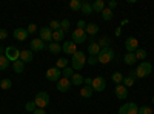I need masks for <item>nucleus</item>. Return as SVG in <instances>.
I'll list each match as a JSON object with an SVG mask.
<instances>
[{"label": "nucleus", "instance_id": "f257e3e1", "mask_svg": "<svg viewBox=\"0 0 154 114\" xmlns=\"http://www.w3.org/2000/svg\"><path fill=\"white\" fill-rule=\"evenodd\" d=\"M85 63H86V56H85V53L83 51H77L74 56H72V59H71V68L74 69V71H79V69H82L83 66H85Z\"/></svg>", "mask_w": 154, "mask_h": 114}, {"label": "nucleus", "instance_id": "f03ea898", "mask_svg": "<svg viewBox=\"0 0 154 114\" xmlns=\"http://www.w3.org/2000/svg\"><path fill=\"white\" fill-rule=\"evenodd\" d=\"M151 71H152L151 63L149 62H142V63H139V66H137V69L134 72H136V77L143 79V77H146L148 74H151Z\"/></svg>", "mask_w": 154, "mask_h": 114}, {"label": "nucleus", "instance_id": "7ed1b4c3", "mask_svg": "<svg viewBox=\"0 0 154 114\" xmlns=\"http://www.w3.org/2000/svg\"><path fill=\"white\" fill-rule=\"evenodd\" d=\"M112 59H114V49H111V48L100 49V53H99V56H97V62H99V63H103V65L109 63Z\"/></svg>", "mask_w": 154, "mask_h": 114}, {"label": "nucleus", "instance_id": "20e7f679", "mask_svg": "<svg viewBox=\"0 0 154 114\" xmlns=\"http://www.w3.org/2000/svg\"><path fill=\"white\" fill-rule=\"evenodd\" d=\"M34 103L37 105V108L45 109V108L49 105V94H48V93H45V91L37 93V94H35V97H34Z\"/></svg>", "mask_w": 154, "mask_h": 114}, {"label": "nucleus", "instance_id": "39448f33", "mask_svg": "<svg viewBox=\"0 0 154 114\" xmlns=\"http://www.w3.org/2000/svg\"><path fill=\"white\" fill-rule=\"evenodd\" d=\"M5 56H6V59L9 60V62H17V60H20V51L16 48V46H8V48H5Z\"/></svg>", "mask_w": 154, "mask_h": 114}, {"label": "nucleus", "instance_id": "423d86ee", "mask_svg": "<svg viewBox=\"0 0 154 114\" xmlns=\"http://www.w3.org/2000/svg\"><path fill=\"white\" fill-rule=\"evenodd\" d=\"M91 88H93V91H97V93H102L106 88V82L105 79L102 77V75H97V77L93 79V83H91Z\"/></svg>", "mask_w": 154, "mask_h": 114}, {"label": "nucleus", "instance_id": "0eeeda50", "mask_svg": "<svg viewBox=\"0 0 154 114\" xmlns=\"http://www.w3.org/2000/svg\"><path fill=\"white\" fill-rule=\"evenodd\" d=\"M46 80H49V82H59L60 79H62V71L59 69V68H49V69H46Z\"/></svg>", "mask_w": 154, "mask_h": 114}, {"label": "nucleus", "instance_id": "6e6552de", "mask_svg": "<svg viewBox=\"0 0 154 114\" xmlns=\"http://www.w3.org/2000/svg\"><path fill=\"white\" fill-rule=\"evenodd\" d=\"M86 40V32L85 29H80V28H75L72 31V42L77 45V43H83Z\"/></svg>", "mask_w": 154, "mask_h": 114}, {"label": "nucleus", "instance_id": "1a4fd4ad", "mask_svg": "<svg viewBox=\"0 0 154 114\" xmlns=\"http://www.w3.org/2000/svg\"><path fill=\"white\" fill-rule=\"evenodd\" d=\"M125 48H126V53H136L139 49V42L136 37H128L125 40Z\"/></svg>", "mask_w": 154, "mask_h": 114}, {"label": "nucleus", "instance_id": "9d476101", "mask_svg": "<svg viewBox=\"0 0 154 114\" xmlns=\"http://www.w3.org/2000/svg\"><path fill=\"white\" fill-rule=\"evenodd\" d=\"M62 51L65 53V54L74 56L77 53V45L72 40H65V43H63V46H62Z\"/></svg>", "mask_w": 154, "mask_h": 114}, {"label": "nucleus", "instance_id": "9b49d317", "mask_svg": "<svg viewBox=\"0 0 154 114\" xmlns=\"http://www.w3.org/2000/svg\"><path fill=\"white\" fill-rule=\"evenodd\" d=\"M57 90H59L60 93H68V91L71 90V80L62 77V79L57 82Z\"/></svg>", "mask_w": 154, "mask_h": 114}, {"label": "nucleus", "instance_id": "f8f14e48", "mask_svg": "<svg viewBox=\"0 0 154 114\" xmlns=\"http://www.w3.org/2000/svg\"><path fill=\"white\" fill-rule=\"evenodd\" d=\"M31 51H37V53H40L45 49V42L42 39H38V37H35V39L31 40Z\"/></svg>", "mask_w": 154, "mask_h": 114}, {"label": "nucleus", "instance_id": "ddd939ff", "mask_svg": "<svg viewBox=\"0 0 154 114\" xmlns=\"http://www.w3.org/2000/svg\"><path fill=\"white\" fill-rule=\"evenodd\" d=\"M26 37H28V31L25 28H16L14 29V39H17L19 42L26 40Z\"/></svg>", "mask_w": 154, "mask_h": 114}, {"label": "nucleus", "instance_id": "4468645a", "mask_svg": "<svg viewBox=\"0 0 154 114\" xmlns=\"http://www.w3.org/2000/svg\"><path fill=\"white\" fill-rule=\"evenodd\" d=\"M40 39L43 42H53V31H51L48 26L40 29Z\"/></svg>", "mask_w": 154, "mask_h": 114}, {"label": "nucleus", "instance_id": "2eb2a0df", "mask_svg": "<svg viewBox=\"0 0 154 114\" xmlns=\"http://www.w3.org/2000/svg\"><path fill=\"white\" fill-rule=\"evenodd\" d=\"M114 91H116V96H117V99H126V97H128V88L123 86L122 83L116 86Z\"/></svg>", "mask_w": 154, "mask_h": 114}, {"label": "nucleus", "instance_id": "dca6fc26", "mask_svg": "<svg viewBox=\"0 0 154 114\" xmlns=\"http://www.w3.org/2000/svg\"><path fill=\"white\" fill-rule=\"evenodd\" d=\"M20 60L23 63L32 62V51H31V49H22V51H20Z\"/></svg>", "mask_w": 154, "mask_h": 114}, {"label": "nucleus", "instance_id": "f3484780", "mask_svg": "<svg viewBox=\"0 0 154 114\" xmlns=\"http://www.w3.org/2000/svg\"><path fill=\"white\" fill-rule=\"evenodd\" d=\"M100 46L97 45V42H89V46H88V53L89 56H93V57H97L99 53H100Z\"/></svg>", "mask_w": 154, "mask_h": 114}, {"label": "nucleus", "instance_id": "a211bd4d", "mask_svg": "<svg viewBox=\"0 0 154 114\" xmlns=\"http://www.w3.org/2000/svg\"><path fill=\"white\" fill-rule=\"evenodd\" d=\"M86 35H96L99 32V26L96 23H86V28H85Z\"/></svg>", "mask_w": 154, "mask_h": 114}, {"label": "nucleus", "instance_id": "6ab92c4d", "mask_svg": "<svg viewBox=\"0 0 154 114\" xmlns=\"http://www.w3.org/2000/svg\"><path fill=\"white\" fill-rule=\"evenodd\" d=\"M136 72L133 71V72H130V75H126V77H123V86H133L134 85V82H136Z\"/></svg>", "mask_w": 154, "mask_h": 114}, {"label": "nucleus", "instance_id": "aec40b11", "mask_svg": "<svg viewBox=\"0 0 154 114\" xmlns=\"http://www.w3.org/2000/svg\"><path fill=\"white\" fill-rule=\"evenodd\" d=\"M82 14L85 16H89V14H93V3H89V2H82Z\"/></svg>", "mask_w": 154, "mask_h": 114}, {"label": "nucleus", "instance_id": "412c9836", "mask_svg": "<svg viewBox=\"0 0 154 114\" xmlns=\"http://www.w3.org/2000/svg\"><path fill=\"white\" fill-rule=\"evenodd\" d=\"M71 80V85H75V86H80L82 83H83V77H82V74H77V72H74L72 74V77L69 79Z\"/></svg>", "mask_w": 154, "mask_h": 114}, {"label": "nucleus", "instance_id": "4be33fe9", "mask_svg": "<svg viewBox=\"0 0 154 114\" xmlns=\"http://www.w3.org/2000/svg\"><path fill=\"white\" fill-rule=\"evenodd\" d=\"M12 69H14V72H16V74H20V72H23V71H25V63H23L22 60H17V62H14V63H12Z\"/></svg>", "mask_w": 154, "mask_h": 114}, {"label": "nucleus", "instance_id": "5701e85b", "mask_svg": "<svg viewBox=\"0 0 154 114\" xmlns=\"http://www.w3.org/2000/svg\"><path fill=\"white\" fill-rule=\"evenodd\" d=\"M93 88L91 86H82V90H80V96L83 97V99H89L93 96Z\"/></svg>", "mask_w": 154, "mask_h": 114}, {"label": "nucleus", "instance_id": "b1692460", "mask_svg": "<svg viewBox=\"0 0 154 114\" xmlns=\"http://www.w3.org/2000/svg\"><path fill=\"white\" fill-rule=\"evenodd\" d=\"M63 39H65V32H63L62 29H57V31H53V40H54L56 43H59V42H62Z\"/></svg>", "mask_w": 154, "mask_h": 114}, {"label": "nucleus", "instance_id": "393cba45", "mask_svg": "<svg viewBox=\"0 0 154 114\" xmlns=\"http://www.w3.org/2000/svg\"><path fill=\"white\" fill-rule=\"evenodd\" d=\"M97 45L102 48V49H105V48H109V37L108 35H103V37H100V39L97 40Z\"/></svg>", "mask_w": 154, "mask_h": 114}, {"label": "nucleus", "instance_id": "a878e982", "mask_svg": "<svg viewBox=\"0 0 154 114\" xmlns=\"http://www.w3.org/2000/svg\"><path fill=\"white\" fill-rule=\"evenodd\" d=\"M103 9H105V2H103V0H96V2L93 3V11L102 12Z\"/></svg>", "mask_w": 154, "mask_h": 114}, {"label": "nucleus", "instance_id": "bb28decb", "mask_svg": "<svg viewBox=\"0 0 154 114\" xmlns=\"http://www.w3.org/2000/svg\"><path fill=\"white\" fill-rule=\"evenodd\" d=\"M123 60H125V63L126 65H133V63H136V54L134 53H126L125 54V57H123Z\"/></svg>", "mask_w": 154, "mask_h": 114}, {"label": "nucleus", "instance_id": "cd10ccee", "mask_svg": "<svg viewBox=\"0 0 154 114\" xmlns=\"http://www.w3.org/2000/svg\"><path fill=\"white\" fill-rule=\"evenodd\" d=\"M48 49H49L53 54H59V53L62 51V46H60L59 43H56V42H51L49 46H48Z\"/></svg>", "mask_w": 154, "mask_h": 114}, {"label": "nucleus", "instance_id": "c85d7f7f", "mask_svg": "<svg viewBox=\"0 0 154 114\" xmlns=\"http://www.w3.org/2000/svg\"><path fill=\"white\" fill-rule=\"evenodd\" d=\"M102 19H103L105 22H109L112 19V11L109 8H105L103 11H102Z\"/></svg>", "mask_w": 154, "mask_h": 114}, {"label": "nucleus", "instance_id": "c756f323", "mask_svg": "<svg viewBox=\"0 0 154 114\" xmlns=\"http://www.w3.org/2000/svg\"><path fill=\"white\" fill-rule=\"evenodd\" d=\"M111 79H112V82H114L116 85H120V83L123 82V74H122V72H114V74L111 75Z\"/></svg>", "mask_w": 154, "mask_h": 114}, {"label": "nucleus", "instance_id": "7c9ffc66", "mask_svg": "<svg viewBox=\"0 0 154 114\" xmlns=\"http://www.w3.org/2000/svg\"><path fill=\"white\" fill-rule=\"evenodd\" d=\"M69 8L72 9V11H80V8H82V2L80 0H71L69 2Z\"/></svg>", "mask_w": 154, "mask_h": 114}, {"label": "nucleus", "instance_id": "2f4dec72", "mask_svg": "<svg viewBox=\"0 0 154 114\" xmlns=\"http://www.w3.org/2000/svg\"><path fill=\"white\" fill-rule=\"evenodd\" d=\"M72 74H74V69H72V68H69V66H66L65 69L62 71V77H65V79H71V77H72Z\"/></svg>", "mask_w": 154, "mask_h": 114}, {"label": "nucleus", "instance_id": "473e14b6", "mask_svg": "<svg viewBox=\"0 0 154 114\" xmlns=\"http://www.w3.org/2000/svg\"><path fill=\"white\" fill-rule=\"evenodd\" d=\"M134 54H136V59H137V60H145V59H146V51H145V49H140V48H139Z\"/></svg>", "mask_w": 154, "mask_h": 114}, {"label": "nucleus", "instance_id": "72a5a7b5", "mask_svg": "<svg viewBox=\"0 0 154 114\" xmlns=\"http://www.w3.org/2000/svg\"><path fill=\"white\" fill-rule=\"evenodd\" d=\"M9 66V60L6 59V56H0V69H6Z\"/></svg>", "mask_w": 154, "mask_h": 114}, {"label": "nucleus", "instance_id": "f704fd0d", "mask_svg": "<svg viewBox=\"0 0 154 114\" xmlns=\"http://www.w3.org/2000/svg\"><path fill=\"white\" fill-rule=\"evenodd\" d=\"M12 86V82L9 79H3V80H0V88L2 90H9V88Z\"/></svg>", "mask_w": 154, "mask_h": 114}, {"label": "nucleus", "instance_id": "c9c22d12", "mask_svg": "<svg viewBox=\"0 0 154 114\" xmlns=\"http://www.w3.org/2000/svg\"><path fill=\"white\" fill-rule=\"evenodd\" d=\"M66 66H68V60H66V59H59L57 63H56V68H59V69H60V68L65 69Z\"/></svg>", "mask_w": 154, "mask_h": 114}, {"label": "nucleus", "instance_id": "e433bc0d", "mask_svg": "<svg viewBox=\"0 0 154 114\" xmlns=\"http://www.w3.org/2000/svg\"><path fill=\"white\" fill-rule=\"evenodd\" d=\"M25 109H26V111H31V112H34V111L37 109V105L34 103V100H31V102H26V103H25Z\"/></svg>", "mask_w": 154, "mask_h": 114}, {"label": "nucleus", "instance_id": "4c0bfd02", "mask_svg": "<svg viewBox=\"0 0 154 114\" xmlns=\"http://www.w3.org/2000/svg\"><path fill=\"white\" fill-rule=\"evenodd\" d=\"M60 29H62L63 32H66V31L69 29V20H68V19H63V20L60 22Z\"/></svg>", "mask_w": 154, "mask_h": 114}, {"label": "nucleus", "instance_id": "58836bf2", "mask_svg": "<svg viewBox=\"0 0 154 114\" xmlns=\"http://www.w3.org/2000/svg\"><path fill=\"white\" fill-rule=\"evenodd\" d=\"M126 114H139V108L134 102H130V108H128V112Z\"/></svg>", "mask_w": 154, "mask_h": 114}, {"label": "nucleus", "instance_id": "ea45409f", "mask_svg": "<svg viewBox=\"0 0 154 114\" xmlns=\"http://www.w3.org/2000/svg\"><path fill=\"white\" fill-rule=\"evenodd\" d=\"M49 29H53V31L60 29V22H57V20H51V23H49Z\"/></svg>", "mask_w": 154, "mask_h": 114}, {"label": "nucleus", "instance_id": "a19ab883", "mask_svg": "<svg viewBox=\"0 0 154 114\" xmlns=\"http://www.w3.org/2000/svg\"><path fill=\"white\" fill-rule=\"evenodd\" d=\"M139 114H152V109L149 106H140L139 108Z\"/></svg>", "mask_w": 154, "mask_h": 114}, {"label": "nucleus", "instance_id": "79ce46f5", "mask_svg": "<svg viewBox=\"0 0 154 114\" xmlns=\"http://www.w3.org/2000/svg\"><path fill=\"white\" fill-rule=\"evenodd\" d=\"M26 31H28V34H34V32L37 31V25H35V23H29L28 28H26Z\"/></svg>", "mask_w": 154, "mask_h": 114}, {"label": "nucleus", "instance_id": "37998d69", "mask_svg": "<svg viewBox=\"0 0 154 114\" xmlns=\"http://www.w3.org/2000/svg\"><path fill=\"white\" fill-rule=\"evenodd\" d=\"M128 108H130V102H126L125 105H122V106H120L119 114H126V112H128Z\"/></svg>", "mask_w": 154, "mask_h": 114}, {"label": "nucleus", "instance_id": "c03bdc74", "mask_svg": "<svg viewBox=\"0 0 154 114\" xmlns=\"http://www.w3.org/2000/svg\"><path fill=\"white\" fill-rule=\"evenodd\" d=\"M6 37H8V32H6V29L0 28V40H5Z\"/></svg>", "mask_w": 154, "mask_h": 114}, {"label": "nucleus", "instance_id": "a18cd8bd", "mask_svg": "<svg viewBox=\"0 0 154 114\" xmlns=\"http://www.w3.org/2000/svg\"><path fill=\"white\" fill-rule=\"evenodd\" d=\"M86 62L89 63V65H96V63H97V57H93V56H89V59H88Z\"/></svg>", "mask_w": 154, "mask_h": 114}, {"label": "nucleus", "instance_id": "49530a36", "mask_svg": "<svg viewBox=\"0 0 154 114\" xmlns=\"http://www.w3.org/2000/svg\"><path fill=\"white\" fill-rule=\"evenodd\" d=\"M77 28H80V29H85V28H86V23H85L83 20H79V22H77Z\"/></svg>", "mask_w": 154, "mask_h": 114}, {"label": "nucleus", "instance_id": "de8ad7c7", "mask_svg": "<svg viewBox=\"0 0 154 114\" xmlns=\"http://www.w3.org/2000/svg\"><path fill=\"white\" fill-rule=\"evenodd\" d=\"M116 6H117V2H116V0H111V2L108 3V8H109L111 11H112V9H114Z\"/></svg>", "mask_w": 154, "mask_h": 114}, {"label": "nucleus", "instance_id": "09e8293b", "mask_svg": "<svg viewBox=\"0 0 154 114\" xmlns=\"http://www.w3.org/2000/svg\"><path fill=\"white\" fill-rule=\"evenodd\" d=\"M83 83H85L86 86H91V83H93V79H91V77H86V79L83 80Z\"/></svg>", "mask_w": 154, "mask_h": 114}, {"label": "nucleus", "instance_id": "8fccbe9b", "mask_svg": "<svg viewBox=\"0 0 154 114\" xmlns=\"http://www.w3.org/2000/svg\"><path fill=\"white\" fill-rule=\"evenodd\" d=\"M32 114H46V111H45V109H42V108H37Z\"/></svg>", "mask_w": 154, "mask_h": 114}, {"label": "nucleus", "instance_id": "3c124183", "mask_svg": "<svg viewBox=\"0 0 154 114\" xmlns=\"http://www.w3.org/2000/svg\"><path fill=\"white\" fill-rule=\"evenodd\" d=\"M120 32H122V28H117V29H116V35H120Z\"/></svg>", "mask_w": 154, "mask_h": 114}, {"label": "nucleus", "instance_id": "603ef678", "mask_svg": "<svg viewBox=\"0 0 154 114\" xmlns=\"http://www.w3.org/2000/svg\"><path fill=\"white\" fill-rule=\"evenodd\" d=\"M0 56H5V54H3V48H2V46H0Z\"/></svg>", "mask_w": 154, "mask_h": 114}, {"label": "nucleus", "instance_id": "864d4df0", "mask_svg": "<svg viewBox=\"0 0 154 114\" xmlns=\"http://www.w3.org/2000/svg\"><path fill=\"white\" fill-rule=\"evenodd\" d=\"M151 102H152V103H154V96H152V99H151Z\"/></svg>", "mask_w": 154, "mask_h": 114}]
</instances>
